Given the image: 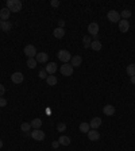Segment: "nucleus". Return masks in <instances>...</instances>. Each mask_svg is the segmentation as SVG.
<instances>
[{
    "mask_svg": "<svg viewBox=\"0 0 135 151\" xmlns=\"http://www.w3.org/2000/svg\"><path fill=\"white\" fill-rule=\"evenodd\" d=\"M53 35H54V38H57V39L64 38L65 30H64V28H60V27H56V28L53 30Z\"/></svg>",
    "mask_w": 135,
    "mask_h": 151,
    "instance_id": "17",
    "label": "nucleus"
},
{
    "mask_svg": "<svg viewBox=\"0 0 135 151\" xmlns=\"http://www.w3.org/2000/svg\"><path fill=\"white\" fill-rule=\"evenodd\" d=\"M119 30H120L122 32H127L128 30H130V22L126 20V19H122V20L119 22Z\"/></svg>",
    "mask_w": 135,
    "mask_h": 151,
    "instance_id": "11",
    "label": "nucleus"
},
{
    "mask_svg": "<svg viewBox=\"0 0 135 151\" xmlns=\"http://www.w3.org/2000/svg\"><path fill=\"white\" fill-rule=\"evenodd\" d=\"M46 73L49 74V76H53L56 72H57V63H54V62H49L46 65Z\"/></svg>",
    "mask_w": 135,
    "mask_h": 151,
    "instance_id": "10",
    "label": "nucleus"
},
{
    "mask_svg": "<svg viewBox=\"0 0 135 151\" xmlns=\"http://www.w3.org/2000/svg\"><path fill=\"white\" fill-rule=\"evenodd\" d=\"M25 80V76L20 73V72H15L12 76H11V81L14 82V84H22Z\"/></svg>",
    "mask_w": 135,
    "mask_h": 151,
    "instance_id": "8",
    "label": "nucleus"
},
{
    "mask_svg": "<svg viewBox=\"0 0 135 151\" xmlns=\"http://www.w3.org/2000/svg\"><path fill=\"white\" fill-rule=\"evenodd\" d=\"M82 62V58L80 55H72V60H70V65L73 67H78Z\"/></svg>",
    "mask_w": 135,
    "mask_h": 151,
    "instance_id": "15",
    "label": "nucleus"
},
{
    "mask_svg": "<svg viewBox=\"0 0 135 151\" xmlns=\"http://www.w3.org/2000/svg\"><path fill=\"white\" fill-rule=\"evenodd\" d=\"M31 128L32 127H31V124L30 123H22V126H20V130L23 131V132H29Z\"/></svg>",
    "mask_w": 135,
    "mask_h": 151,
    "instance_id": "28",
    "label": "nucleus"
},
{
    "mask_svg": "<svg viewBox=\"0 0 135 151\" xmlns=\"http://www.w3.org/2000/svg\"><path fill=\"white\" fill-rule=\"evenodd\" d=\"M0 148H3V140H0Z\"/></svg>",
    "mask_w": 135,
    "mask_h": 151,
    "instance_id": "37",
    "label": "nucleus"
},
{
    "mask_svg": "<svg viewBox=\"0 0 135 151\" xmlns=\"http://www.w3.org/2000/svg\"><path fill=\"white\" fill-rule=\"evenodd\" d=\"M12 28V25H11V22H4V20H1L0 22V30L1 31H4V32H8Z\"/></svg>",
    "mask_w": 135,
    "mask_h": 151,
    "instance_id": "16",
    "label": "nucleus"
},
{
    "mask_svg": "<svg viewBox=\"0 0 135 151\" xmlns=\"http://www.w3.org/2000/svg\"><path fill=\"white\" fill-rule=\"evenodd\" d=\"M35 60L38 63H46L47 61H49V54L45 53V51H42V53H38L35 57Z\"/></svg>",
    "mask_w": 135,
    "mask_h": 151,
    "instance_id": "9",
    "label": "nucleus"
},
{
    "mask_svg": "<svg viewBox=\"0 0 135 151\" xmlns=\"http://www.w3.org/2000/svg\"><path fill=\"white\" fill-rule=\"evenodd\" d=\"M130 81H131V84L135 85V76H132V77H130Z\"/></svg>",
    "mask_w": 135,
    "mask_h": 151,
    "instance_id": "36",
    "label": "nucleus"
},
{
    "mask_svg": "<svg viewBox=\"0 0 135 151\" xmlns=\"http://www.w3.org/2000/svg\"><path fill=\"white\" fill-rule=\"evenodd\" d=\"M50 4H51V7H56V8H57V7H60V0H51V3H50Z\"/></svg>",
    "mask_w": 135,
    "mask_h": 151,
    "instance_id": "32",
    "label": "nucleus"
},
{
    "mask_svg": "<svg viewBox=\"0 0 135 151\" xmlns=\"http://www.w3.org/2000/svg\"><path fill=\"white\" fill-rule=\"evenodd\" d=\"M37 63H38V62H37L35 58H29V60H27V62H26V65H27L30 69H35Z\"/></svg>",
    "mask_w": 135,
    "mask_h": 151,
    "instance_id": "24",
    "label": "nucleus"
},
{
    "mask_svg": "<svg viewBox=\"0 0 135 151\" xmlns=\"http://www.w3.org/2000/svg\"><path fill=\"white\" fill-rule=\"evenodd\" d=\"M99 25H97L96 22H92V23H89L88 26V32L89 35H92L95 38V41H97V35H99Z\"/></svg>",
    "mask_w": 135,
    "mask_h": 151,
    "instance_id": "3",
    "label": "nucleus"
},
{
    "mask_svg": "<svg viewBox=\"0 0 135 151\" xmlns=\"http://www.w3.org/2000/svg\"><path fill=\"white\" fill-rule=\"evenodd\" d=\"M103 112H104V115H107V116H112L115 113V107L114 105H104V108H103Z\"/></svg>",
    "mask_w": 135,
    "mask_h": 151,
    "instance_id": "18",
    "label": "nucleus"
},
{
    "mask_svg": "<svg viewBox=\"0 0 135 151\" xmlns=\"http://www.w3.org/2000/svg\"><path fill=\"white\" fill-rule=\"evenodd\" d=\"M4 93H6V88H4V85L0 84V97H1Z\"/></svg>",
    "mask_w": 135,
    "mask_h": 151,
    "instance_id": "34",
    "label": "nucleus"
},
{
    "mask_svg": "<svg viewBox=\"0 0 135 151\" xmlns=\"http://www.w3.org/2000/svg\"><path fill=\"white\" fill-rule=\"evenodd\" d=\"M30 136L34 139V140H38V142H42L45 138H46V135H45V132H43L42 130H32V132L30 133Z\"/></svg>",
    "mask_w": 135,
    "mask_h": 151,
    "instance_id": "6",
    "label": "nucleus"
},
{
    "mask_svg": "<svg viewBox=\"0 0 135 151\" xmlns=\"http://www.w3.org/2000/svg\"><path fill=\"white\" fill-rule=\"evenodd\" d=\"M126 72H127V74L130 76V77L135 76V65H134V63H131V65H128L127 69H126Z\"/></svg>",
    "mask_w": 135,
    "mask_h": 151,
    "instance_id": "25",
    "label": "nucleus"
},
{
    "mask_svg": "<svg viewBox=\"0 0 135 151\" xmlns=\"http://www.w3.org/2000/svg\"><path fill=\"white\" fill-rule=\"evenodd\" d=\"M7 8L11 12H19L22 10L20 0H7Z\"/></svg>",
    "mask_w": 135,
    "mask_h": 151,
    "instance_id": "1",
    "label": "nucleus"
},
{
    "mask_svg": "<svg viewBox=\"0 0 135 151\" xmlns=\"http://www.w3.org/2000/svg\"><path fill=\"white\" fill-rule=\"evenodd\" d=\"M82 42H84V47L88 49L89 46H91V43H92V39H91V37L89 35H85L84 38H82Z\"/></svg>",
    "mask_w": 135,
    "mask_h": 151,
    "instance_id": "26",
    "label": "nucleus"
},
{
    "mask_svg": "<svg viewBox=\"0 0 135 151\" xmlns=\"http://www.w3.org/2000/svg\"><path fill=\"white\" fill-rule=\"evenodd\" d=\"M57 57H58V60L64 63H69L72 60V54L69 53L68 50H60L57 53Z\"/></svg>",
    "mask_w": 135,
    "mask_h": 151,
    "instance_id": "2",
    "label": "nucleus"
},
{
    "mask_svg": "<svg viewBox=\"0 0 135 151\" xmlns=\"http://www.w3.org/2000/svg\"><path fill=\"white\" fill-rule=\"evenodd\" d=\"M61 146H69L70 144V138L69 136H65V135H61L60 139H58Z\"/></svg>",
    "mask_w": 135,
    "mask_h": 151,
    "instance_id": "20",
    "label": "nucleus"
},
{
    "mask_svg": "<svg viewBox=\"0 0 135 151\" xmlns=\"http://www.w3.org/2000/svg\"><path fill=\"white\" fill-rule=\"evenodd\" d=\"M65 130H66V124H65V123H58L57 124V131H60V132H64Z\"/></svg>",
    "mask_w": 135,
    "mask_h": 151,
    "instance_id": "29",
    "label": "nucleus"
},
{
    "mask_svg": "<svg viewBox=\"0 0 135 151\" xmlns=\"http://www.w3.org/2000/svg\"><path fill=\"white\" fill-rule=\"evenodd\" d=\"M7 105V100L4 97H0V108H3V107Z\"/></svg>",
    "mask_w": 135,
    "mask_h": 151,
    "instance_id": "31",
    "label": "nucleus"
},
{
    "mask_svg": "<svg viewBox=\"0 0 135 151\" xmlns=\"http://www.w3.org/2000/svg\"><path fill=\"white\" fill-rule=\"evenodd\" d=\"M64 26H65V20H62V19H61V20L58 22V27H60V28H64Z\"/></svg>",
    "mask_w": 135,
    "mask_h": 151,
    "instance_id": "35",
    "label": "nucleus"
},
{
    "mask_svg": "<svg viewBox=\"0 0 135 151\" xmlns=\"http://www.w3.org/2000/svg\"><path fill=\"white\" fill-rule=\"evenodd\" d=\"M10 15H11V11L8 10L7 7L0 10V19H1V20H4V22L8 20V19H10Z\"/></svg>",
    "mask_w": 135,
    "mask_h": 151,
    "instance_id": "13",
    "label": "nucleus"
},
{
    "mask_svg": "<svg viewBox=\"0 0 135 151\" xmlns=\"http://www.w3.org/2000/svg\"><path fill=\"white\" fill-rule=\"evenodd\" d=\"M101 47H103V45L100 43V41H92V43H91V49L95 51H100Z\"/></svg>",
    "mask_w": 135,
    "mask_h": 151,
    "instance_id": "21",
    "label": "nucleus"
},
{
    "mask_svg": "<svg viewBox=\"0 0 135 151\" xmlns=\"http://www.w3.org/2000/svg\"><path fill=\"white\" fill-rule=\"evenodd\" d=\"M37 54H38V53H37L35 46H32V45L25 46V55H27L29 58H35Z\"/></svg>",
    "mask_w": 135,
    "mask_h": 151,
    "instance_id": "7",
    "label": "nucleus"
},
{
    "mask_svg": "<svg viewBox=\"0 0 135 151\" xmlns=\"http://www.w3.org/2000/svg\"><path fill=\"white\" fill-rule=\"evenodd\" d=\"M46 82L49 86H54V85H57V77L56 76H47Z\"/></svg>",
    "mask_w": 135,
    "mask_h": 151,
    "instance_id": "22",
    "label": "nucleus"
},
{
    "mask_svg": "<svg viewBox=\"0 0 135 151\" xmlns=\"http://www.w3.org/2000/svg\"><path fill=\"white\" fill-rule=\"evenodd\" d=\"M78 130L81 131L82 133H88L89 130H91V126H89V123H81L80 127H78Z\"/></svg>",
    "mask_w": 135,
    "mask_h": 151,
    "instance_id": "23",
    "label": "nucleus"
},
{
    "mask_svg": "<svg viewBox=\"0 0 135 151\" xmlns=\"http://www.w3.org/2000/svg\"><path fill=\"white\" fill-rule=\"evenodd\" d=\"M73 70H75V67L72 66L70 63H64L62 66H61L60 72L62 76H65V77H70L72 74H73Z\"/></svg>",
    "mask_w": 135,
    "mask_h": 151,
    "instance_id": "4",
    "label": "nucleus"
},
{
    "mask_svg": "<svg viewBox=\"0 0 135 151\" xmlns=\"http://www.w3.org/2000/svg\"><path fill=\"white\" fill-rule=\"evenodd\" d=\"M60 146H61V144H60V142H58V140H54L53 143H51V147H53V148H58Z\"/></svg>",
    "mask_w": 135,
    "mask_h": 151,
    "instance_id": "33",
    "label": "nucleus"
},
{
    "mask_svg": "<svg viewBox=\"0 0 135 151\" xmlns=\"http://www.w3.org/2000/svg\"><path fill=\"white\" fill-rule=\"evenodd\" d=\"M107 18H108V20H110L111 23H119V22H120V14L115 10H111V11H108Z\"/></svg>",
    "mask_w": 135,
    "mask_h": 151,
    "instance_id": "5",
    "label": "nucleus"
},
{
    "mask_svg": "<svg viewBox=\"0 0 135 151\" xmlns=\"http://www.w3.org/2000/svg\"><path fill=\"white\" fill-rule=\"evenodd\" d=\"M0 22H1V19H0Z\"/></svg>",
    "mask_w": 135,
    "mask_h": 151,
    "instance_id": "38",
    "label": "nucleus"
},
{
    "mask_svg": "<svg viewBox=\"0 0 135 151\" xmlns=\"http://www.w3.org/2000/svg\"><path fill=\"white\" fill-rule=\"evenodd\" d=\"M131 11L130 10H123L122 11V14H120V18H123V19H126V20H127L128 18H130V16H131Z\"/></svg>",
    "mask_w": 135,
    "mask_h": 151,
    "instance_id": "27",
    "label": "nucleus"
},
{
    "mask_svg": "<svg viewBox=\"0 0 135 151\" xmlns=\"http://www.w3.org/2000/svg\"><path fill=\"white\" fill-rule=\"evenodd\" d=\"M31 127L34 128V130H39L41 127H42V120L39 119V117H35V119H32L31 120Z\"/></svg>",
    "mask_w": 135,
    "mask_h": 151,
    "instance_id": "19",
    "label": "nucleus"
},
{
    "mask_svg": "<svg viewBox=\"0 0 135 151\" xmlns=\"http://www.w3.org/2000/svg\"><path fill=\"white\" fill-rule=\"evenodd\" d=\"M88 139L89 140H92V142H96L100 139V133L97 130H89L88 132Z\"/></svg>",
    "mask_w": 135,
    "mask_h": 151,
    "instance_id": "12",
    "label": "nucleus"
},
{
    "mask_svg": "<svg viewBox=\"0 0 135 151\" xmlns=\"http://www.w3.org/2000/svg\"><path fill=\"white\" fill-rule=\"evenodd\" d=\"M46 70L45 69H42V70H39V73H38V76H39V78H42V80H45V78H47V76H46Z\"/></svg>",
    "mask_w": 135,
    "mask_h": 151,
    "instance_id": "30",
    "label": "nucleus"
},
{
    "mask_svg": "<svg viewBox=\"0 0 135 151\" xmlns=\"http://www.w3.org/2000/svg\"><path fill=\"white\" fill-rule=\"evenodd\" d=\"M89 126H91V130H97V128L101 126V119H100V117H93V119L89 122Z\"/></svg>",
    "mask_w": 135,
    "mask_h": 151,
    "instance_id": "14",
    "label": "nucleus"
}]
</instances>
